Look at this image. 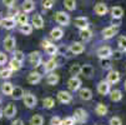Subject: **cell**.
Segmentation results:
<instances>
[{
  "instance_id": "obj_1",
  "label": "cell",
  "mask_w": 126,
  "mask_h": 125,
  "mask_svg": "<svg viewBox=\"0 0 126 125\" xmlns=\"http://www.w3.org/2000/svg\"><path fill=\"white\" fill-rule=\"evenodd\" d=\"M55 21L59 25L66 26L70 23V15L67 13H65V11H56L55 13Z\"/></svg>"
},
{
  "instance_id": "obj_2",
  "label": "cell",
  "mask_w": 126,
  "mask_h": 125,
  "mask_svg": "<svg viewBox=\"0 0 126 125\" xmlns=\"http://www.w3.org/2000/svg\"><path fill=\"white\" fill-rule=\"evenodd\" d=\"M117 33H119V26H115V25L107 26V28H105V29L101 31L104 39H111V38L115 36Z\"/></svg>"
},
{
  "instance_id": "obj_3",
  "label": "cell",
  "mask_w": 126,
  "mask_h": 125,
  "mask_svg": "<svg viewBox=\"0 0 126 125\" xmlns=\"http://www.w3.org/2000/svg\"><path fill=\"white\" fill-rule=\"evenodd\" d=\"M29 61H30L31 66H34V68L40 66V65H41V63H43L41 54H40L39 51H32L31 54L29 55Z\"/></svg>"
},
{
  "instance_id": "obj_4",
  "label": "cell",
  "mask_w": 126,
  "mask_h": 125,
  "mask_svg": "<svg viewBox=\"0 0 126 125\" xmlns=\"http://www.w3.org/2000/svg\"><path fill=\"white\" fill-rule=\"evenodd\" d=\"M96 54H97V56H99L100 59H110L111 55H112V49H111L110 46L105 45V46H101V48L97 49Z\"/></svg>"
},
{
  "instance_id": "obj_5",
  "label": "cell",
  "mask_w": 126,
  "mask_h": 125,
  "mask_svg": "<svg viewBox=\"0 0 126 125\" xmlns=\"http://www.w3.org/2000/svg\"><path fill=\"white\" fill-rule=\"evenodd\" d=\"M67 88L70 89L71 91H78V90H80V88H81V80H80L78 76H71V78L67 80Z\"/></svg>"
},
{
  "instance_id": "obj_6",
  "label": "cell",
  "mask_w": 126,
  "mask_h": 125,
  "mask_svg": "<svg viewBox=\"0 0 126 125\" xmlns=\"http://www.w3.org/2000/svg\"><path fill=\"white\" fill-rule=\"evenodd\" d=\"M15 46H16V40L14 36H11V35H8V36L4 39V49L9 53L14 51L15 50Z\"/></svg>"
},
{
  "instance_id": "obj_7",
  "label": "cell",
  "mask_w": 126,
  "mask_h": 125,
  "mask_svg": "<svg viewBox=\"0 0 126 125\" xmlns=\"http://www.w3.org/2000/svg\"><path fill=\"white\" fill-rule=\"evenodd\" d=\"M15 18H10V16H6V18H3L1 21H0V26H3L4 29L6 30H11L15 28Z\"/></svg>"
},
{
  "instance_id": "obj_8",
  "label": "cell",
  "mask_w": 126,
  "mask_h": 125,
  "mask_svg": "<svg viewBox=\"0 0 126 125\" xmlns=\"http://www.w3.org/2000/svg\"><path fill=\"white\" fill-rule=\"evenodd\" d=\"M23 100H24V104H25V106H26V108H29V109L34 108V106L36 105V103H38V99H36V96H35V95H32L31 93H29V94H25V95H24V98H23Z\"/></svg>"
},
{
  "instance_id": "obj_9",
  "label": "cell",
  "mask_w": 126,
  "mask_h": 125,
  "mask_svg": "<svg viewBox=\"0 0 126 125\" xmlns=\"http://www.w3.org/2000/svg\"><path fill=\"white\" fill-rule=\"evenodd\" d=\"M73 118L75 119V123L82 124V123H85V121L87 120V113H86L84 109H76V110L74 111V116H73Z\"/></svg>"
},
{
  "instance_id": "obj_10",
  "label": "cell",
  "mask_w": 126,
  "mask_h": 125,
  "mask_svg": "<svg viewBox=\"0 0 126 125\" xmlns=\"http://www.w3.org/2000/svg\"><path fill=\"white\" fill-rule=\"evenodd\" d=\"M58 100L61 103V104H69L73 100V95H71L69 91H65V90H61L58 93Z\"/></svg>"
},
{
  "instance_id": "obj_11",
  "label": "cell",
  "mask_w": 126,
  "mask_h": 125,
  "mask_svg": "<svg viewBox=\"0 0 126 125\" xmlns=\"http://www.w3.org/2000/svg\"><path fill=\"white\" fill-rule=\"evenodd\" d=\"M106 81L109 83L110 85L111 84H117L120 81V73H119V71H116V70H110L109 74H107Z\"/></svg>"
},
{
  "instance_id": "obj_12",
  "label": "cell",
  "mask_w": 126,
  "mask_h": 125,
  "mask_svg": "<svg viewBox=\"0 0 126 125\" xmlns=\"http://www.w3.org/2000/svg\"><path fill=\"white\" fill-rule=\"evenodd\" d=\"M110 84L107 83V81H105V80H101L99 84H97V91H99V94H101V95H107L110 93Z\"/></svg>"
},
{
  "instance_id": "obj_13",
  "label": "cell",
  "mask_w": 126,
  "mask_h": 125,
  "mask_svg": "<svg viewBox=\"0 0 126 125\" xmlns=\"http://www.w3.org/2000/svg\"><path fill=\"white\" fill-rule=\"evenodd\" d=\"M69 50H70V53H73L74 55H79V54H81V53H84L85 45L82 43H73L70 45Z\"/></svg>"
},
{
  "instance_id": "obj_14",
  "label": "cell",
  "mask_w": 126,
  "mask_h": 125,
  "mask_svg": "<svg viewBox=\"0 0 126 125\" xmlns=\"http://www.w3.org/2000/svg\"><path fill=\"white\" fill-rule=\"evenodd\" d=\"M31 25L35 29H43L44 28V19H43V16L39 15V14H35L32 16V19H31Z\"/></svg>"
},
{
  "instance_id": "obj_15",
  "label": "cell",
  "mask_w": 126,
  "mask_h": 125,
  "mask_svg": "<svg viewBox=\"0 0 126 125\" xmlns=\"http://www.w3.org/2000/svg\"><path fill=\"white\" fill-rule=\"evenodd\" d=\"M16 114V106L11 103H9L6 106H5V109H4V115L8 118V119H11L14 118Z\"/></svg>"
},
{
  "instance_id": "obj_16",
  "label": "cell",
  "mask_w": 126,
  "mask_h": 125,
  "mask_svg": "<svg viewBox=\"0 0 126 125\" xmlns=\"http://www.w3.org/2000/svg\"><path fill=\"white\" fill-rule=\"evenodd\" d=\"M26 80H28L29 84L35 85V84L40 83V80H41V74L38 73V71H32V73H30V74L28 75V79H26Z\"/></svg>"
},
{
  "instance_id": "obj_17",
  "label": "cell",
  "mask_w": 126,
  "mask_h": 125,
  "mask_svg": "<svg viewBox=\"0 0 126 125\" xmlns=\"http://www.w3.org/2000/svg\"><path fill=\"white\" fill-rule=\"evenodd\" d=\"M74 23H75V25H76L80 30L87 29V28H89V20L86 19L85 16H79V18H76Z\"/></svg>"
},
{
  "instance_id": "obj_18",
  "label": "cell",
  "mask_w": 126,
  "mask_h": 125,
  "mask_svg": "<svg viewBox=\"0 0 126 125\" xmlns=\"http://www.w3.org/2000/svg\"><path fill=\"white\" fill-rule=\"evenodd\" d=\"M79 95H80V99H82V100H85V101L93 99V91L90 90L89 88H82V89H80Z\"/></svg>"
},
{
  "instance_id": "obj_19",
  "label": "cell",
  "mask_w": 126,
  "mask_h": 125,
  "mask_svg": "<svg viewBox=\"0 0 126 125\" xmlns=\"http://www.w3.org/2000/svg\"><path fill=\"white\" fill-rule=\"evenodd\" d=\"M58 68V63L55 59H50L45 63L44 65V71H46V73H51V71H54Z\"/></svg>"
},
{
  "instance_id": "obj_20",
  "label": "cell",
  "mask_w": 126,
  "mask_h": 125,
  "mask_svg": "<svg viewBox=\"0 0 126 125\" xmlns=\"http://www.w3.org/2000/svg\"><path fill=\"white\" fill-rule=\"evenodd\" d=\"M24 95H25V93H24L23 89L20 86H15L13 89V93H11L10 96H13V99H15V100H20V99L24 98Z\"/></svg>"
},
{
  "instance_id": "obj_21",
  "label": "cell",
  "mask_w": 126,
  "mask_h": 125,
  "mask_svg": "<svg viewBox=\"0 0 126 125\" xmlns=\"http://www.w3.org/2000/svg\"><path fill=\"white\" fill-rule=\"evenodd\" d=\"M63 35H64V31H63V29H60V28H54V29L50 31V36H51V39H54V40H60V39L63 38Z\"/></svg>"
},
{
  "instance_id": "obj_22",
  "label": "cell",
  "mask_w": 126,
  "mask_h": 125,
  "mask_svg": "<svg viewBox=\"0 0 126 125\" xmlns=\"http://www.w3.org/2000/svg\"><path fill=\"white\" fill-rule=\"evenodd\" d=\"M109 94H110V99H111V101L117 103V101H120V100L122 99V91L119 90V89H115V90H110Z\"/></svg>"
},
{
  "instance_id": "obj_23",
  "label": "cell",
  "mask_w": 126,
  "mask_h": 125,
  "mask_svg": "<svg viewBox=\"0 0 126 125\" xmlns=\"http://www.w3.org/2000/svg\"><path fill=\"white\" fill-rule=\"evenodd\" d=\"M95 13L97 14V15H100V16H102V15H105L107 11H109V9H107V6L104 4V3H97L96 5H95Z\"/></svg>"
},
{
  "instance_id": "obj_24",
  "label": "cell",
  "mask_w": 126,
  "mask_h": 125,
  "mask_svg": "<svg viewBox=\"0 0 126 125\" xmlns=\"http://www.w3.org/2000/svg\"><path fill=\"white\" fill-rule=\"evenodd\" d=\"M111 15H112V19H121L124 15V9L121 6H114L111 9Z\"/></svg>"
},
{
  "instance_id": "obj_25",
  "label": "cell",
  "mask_w": 126,
  "mask_h": 125,
  "mask_svg": "<svg viewBox=\"0 0 126 125\" xmlns=\"http://www.w3.org/2000/svg\"><path fill=\"white\" fill-rule=\"evenodd\" d=\"M15 21H16V24H19L20 26L28 24L29 18H28L26 13H19V14H17V18H16V20H15Z\"/></svg>"
},
{
  "instance_id": "obj_26",
  "label": "cell",
  "mask_w": 126,
  "mask_h": 125,
  "mask_svg": "<svg viewBox=\"0 0 126 125\" xmlns=\"http://www.w3.org/2000/svg\"><path fill=\"white\" fill-rule=\"evenodd\" d=\"M34 9H35V3L32 1V0H25V1L23 3L24 13H31Z\"/></svg>"
},
{
  "instance_id": "obj_27",
  "label": "cell",
  "mask_w": 126,
  "mask_h": 125,
  "mask_svg": "<svg viewBox=\"0 0 126 125\" xmlns=\"http://www.w3.org/2000/svg\"><path fill=\"white\" fill-rule=\"evenodd\" d=\"M13 89H14V85L11 84V83H4L3 85H1V93L4 94V95H11V93H13Z\"/></svg>"
},
{
  "instance_id": "obj_28",
  "label": "cell",
  "mask_w": 126,
  "mask_h": 125,
  "mask_svg": "<svg viewBox=\"0 0 126 125\" xmlns=\"http://www.w3.org/2000/svg\"><path fill=\"white\" fill-rule=\"evenodd\" d=\"M91 36H93V31L90 30L89 28H87V29H82V30H80V38H81V40L87 41V40L91 39Z\"/></svg>"
},
{
  "instance_id": "obj_29",
  "label": "cell",
  "mask_w": 126,
  "mask_h": 125,
  "mask_svg": "<svg viewBox=\"0 0 126 125\" xmlns=\"http://www.w3.org/2000/svg\"><path fill=\"white\" fill-rule=\"evenodd\" d=\"M21 65H23V63L17 61V60H15L14 58H13V59L9 61V69H10L11 71H17V70H20Z\"/></svg>"
},
{
  "instance_id": "obj_30",
  "label": "cell",
  "mask_w": 126,
  "mask_h": 125,
  "mask_svg": "<svg viewBox=\"0 0 126 125\" xmlns=\"http://www.w3.org/2000/svg\"><path fill=\"white\" fill-rule=\"evenodd\" d=\"M93 73H94V69H93L91 65L86 64V65H82L81 66V74H84L85 76H91Z\"/></svg>"
},
{
  "instance_id": "obj_31",
  "label": "cell",
  "mask_w": 126,
  "mask_h": 125,
  "mask_svg": "<svg viewBox=\"0 0 126 125\" xmlns=\"http://www.w3.org/2000/svg\"><path fill=\"white\" fill-rule=\"evenodd\" d=\"M46 83H47L49 85H56V84L59 83V75L54 74V73L49 74L47 78H46Z\"/></svg>"
},
{
  "instance_id": "obj_32",
  "label": "cell",
  "mask_w": 126,
  "mask_h": 125,
  "mask_svg": "<svg viewBox=\"0 0 126 125\" xmlns=\"http://www.w3.org/2000/svg\"><path fill=\"white\" fill-rule=\"evenodd\" d=\"M95 111H96V114H97V115L104 116V115H106V113H107V106H106L105 104H101V103H100V104H97Z\"/></svg>"
},
{
  "instance_id": "obj_33",
  "label": "cell",
  "mask_w": 126,
  "mask_h": 125,
  "mask_svg": "<svg viewBox=\"0 0 126 125\" xmlns=\"http://www.w3.org/2000/svg\"><path fill=\"white\" fill-rule=\"evenodd\" d=\"M44 124V118L41 115H34L30 119V125H43Z\"/></svg>"
},
{
  "instance_id": "obj_34",
  "label": "cell",
  "mask_w": 126,
  "mask_h": 125,
  "mask_svg": "<svg viewBox=\"0 0 126 125\" xmlns=\"http://www.w3.org/2000/svg\"><path fill=\"white\" fill-rule=\"evenodd\" d=\"M69 71H70V74L73 75V76H76V75L81 74V65H79V64L71 65L70 69H69Z\"/></svg>"
},
{
  "instance_id": "obj_35",
  "label": "cell",
  "mask_w": 126,
  "mask_h": 125,
  "mask_svg": "<svg viewBox=\"0 0 126 125\" xmlns=\"http://www.w3.org/2000/svg\"><path fill=\"white\" fill-rule=\"evenodd\" d=\"M32 29H34V28H32V25L28 23V24H25V25H21V26H20V33H21V34H24V35H30V34L32 33Z\"/></svg>"
},
{
  "instance_id": "obj_36",
  "label": "cell",
  "mask_w": 126,
  "mask_h": 125,
  "mask_svg": "<svg viewBox=\"0 0 126 125\" xmlns=\"http://www.w3.org/2000/svg\"><path fill=\"white\" fill-rule=\"evenodd\" d=\"M64 5L67 10L73 11L76 9V0H64Z\"/></svg>"
},
{
  "instance_id": "obj_37",
  "label": "cell",
  "mask_w": 126,
  "mask_h": 125,
  "mask_svg": "<svg viewBox=\"0 0 126 125\" xmlns=\"http://www.w3.org/2000/svg\"><path fill=\"white\" fill-rule=\"evenodd\" d=\"M11 74H13V71L9 68H6V69L4 68L0 70V78L1 79H9V78H11Z\"/></svg>"
},
{
  "instance_id": "obj_38",
  "label": "cell",
  "mask_w": 126,
  "mask_h": 125,
  "mask_svg": "<svg viewBox=\"0 0 126 125\" xmlns=\"http://www.w3.org/2000/svg\"><path fill=\"white\" fill-rule=\"evenodd\" d=\"M43 104H44L45 109H51V108H54V105H55V101H54L52 98H45L43 100Z\"/></svg>"
},
{
  "instance_id": "obj_39",
  "label": "cell",
  "mask_w": 126,
  "mask_h": 125,
  "mask_svg": "<svg viewBox=\"0 0 126 125\" xmlns=\"http://www.w3.org/2000/svg\"><path fill=\"white\" fill-rule=\"evenodd\" d=\"M45 51H46V54H47V55L54 56V55H56V54H58V48L54 45V44H50V45L45 49Z\"/></svg>"
},
{
  "instance_id": "obj_40",
  "label": "cell",
  "mask_w": 126,
  "mask_h": 125,
  "mask_svg": "<svg viewBox=\"0 0 126 125\" xmlns=\"http://www.w3.org/2000/svg\"><path fill=\"white\" fill-rule=\"evenodd\" d=\"M117 45L122 51H126V36H120L117 40Z\"/></svg>"
},
{
  "instance_id": "obj_41",
  "label": "cell",
  "mask_w": 126,
  "mask_h": 125,
  "mask_svg": "<svg viewBox=\"0 0 126 125\" xmlns=\"http://www.w3.org/2000/svg\"><path fill=\"white\" fill-rule=\"evenodd\" d=\"M24 58H25V56H24V53H23V51L16 50V51L14 53V59H15V60L23 63V61H24Z\"/></svg>"
},
{
  "instance_id": "obj_42",
  "label": "cell",
  "mask_w": 126,
  "mask_h": 125,
  "mask_svg": "<svg viewBox=\"0 0 126 125\" xmlns=\"http://www.w3.org/2000/svg\"><path fill=\"white\" fill-rule=\"evenodd\" d=\"M100 64H101V68H104V69H110L111 68V60L110 59H100Z\"/></svg>"
},
{
  "instance_id": "obj_43",
  "label": "cell",
  "mask_w": 126,
  "mask_h": 125,
  "mask_svg": "<svg viewBox=\"0 0 126 125\" xmlns=\"http://www.w3.org/2000/svg\"><path fill=\"white\" fill-rule=\"evenodd\" d=\"M54 6V0H43V8L45 10H50Z\"/></svg>"
},
{
  "instance_id": "obj_44",
  "label": "cell",
  "mask_w": 126,
  "mask_h": 125,
  "mask_svg": "<svg viewBox=\"0 0 126 125\" xmlns=\"http://www.w3.org/2000/svg\"><path fill=\"white\" fill-rule=\"evenodd\" d=\"M61 125H75V119L73 116L65 118L64 120H61Z\"/></svg>"
},
{
  "instance_id": "obj_45",
  "label": "cell",
  "mask_w": 126,
  "mask_h": 125,
  "mask_svg": "<svg viewBox=\"0 0 126 125\" xmlns=\"http://www.w3.org/2000/svg\"><path fill=\"white\" fill-rule=\"evenodd\" d=\"M109 124H110V125H122V121H121V119H120V118L114 116V118H111V119H110Z\"/></svg>"
},
{
  "instance_id": "obj_46",
  "label": "cell",
  "mask_w": 126,
  "mask_h": 125,
  "mask_svg": "<svg viewBox=\"0 0 126 125\" xmlns=\"http://www.w3.org/2000/svg\"><path fill=\"white\" fill-rule=\"evenodd\" d=\"M50 125H61V119L59 116H54L50 120Z\"/></svg>"
},
{
  "instance_id": "obj_47",
  "label": "cell",
  "mask_w": 126,
  "mask_h": 125,
  "mask_svg": "<svg viewBox=\"0 0 126 125\" xmlns=\"http://www.w3.org/2000/svg\"><path fill=\"white\" fill-rule=\"evenodd\" d=\"M8 61V56L5 55V53L0 51V65H4Z\"/></svg>"
},
{
  "instance_id": "obj_48",
  "label": "cell",
  "mask_w": 126,
  "mask_h": 125,
  "mask_svg": "<svg viewBox=\"0 0 126 125\" xmlns=\"http://www.w3.org/2000/svg\"><path fill=\"white\" fill-rule=\"evenodd\" d=\"M111 56H114L116 60H120L121 58H122V51L121 50H116V51H112V55Z\"/></svg>"
},
{
  "instance_id": "obj_49",
  "label": "cell",
  "mask_w": 126,
  "mask_h": 125,
  "mask_svg": "<svg viewBox=\"0 0 126 125\" xmlns=\"http://www.w3.org/2000/svg\"><path fill=\"white\" fill-rule=\"evenodd\" d=\"M3 3H4V5H6L8 8H11V6H14L15 0H3Z\"/></svg>"
},
{
  "instance_id": "obj_50",
  "label": "cell",
  "mask_w": 126,
  "mask_h": 125,
  "mask_svg": "<svg viewBox=\"0 0 126 125\" xmlns=\"http://www.w3.org/2000/svg\"><path fill=\"white\" fill-rule=\"evenodd\" d=\"M51 43L49 41V40H46V39H44V40H41V48H44V49H46L49 45H50Z\"/></svg>"
},
{
  "instance_id": "obj_51",
  "label": "cell",
  "mask_w": 126,
  "mask_h": 125,
  "mask_svg": "<svg viewBox=\"0 0 126 125\" xmlns=\"http://www.w3.org/2000/svg\"><path fill=\"white\" fill-rule=\"evenodd\" d=\"M11 125H24V121H23L21 119H15V120L11 123Z\"/></svg>"
},
{
  "instance_id": "obj_52",
  "label": "cell",
  "mask_w": 126,
  "mask_h": 125,
  "mask_svg": "<svg viewBox=\"0 0 126 125\" xmlns=\"http://www.w3.org/2000/svg\"><path fill=\"white\" fill-rule=\"evenodd\" d=\"M17 14H19V13H17L16 9H11V10L9 11V16H10V18H14V15H17Z\"/></svg>"
},
{
  "instance_id": "obj_53",
  "label": "cell",
  "mask_w": 126,
  "mask_h": 125,
  "mask_svg": "<svg viewBox=\"0 0 126 125\" xmlns=\"http://www.w3.org/2000/svg\"><path fill=\"white\" fill-rule=\"evenodd\" d=\"M124 88H125V91H126V80H125V83H124Z\"/></svg>"
},
{
  "instance_id": "obj_54",
  "label": "cell",
  "mask_w": 126,
  "mask_h": 125,
  "mask_svg": "<svg viewBox=\"0 0 126 125\" xmlns=\"http://www.w3.org/2000/svg\"><path fill=\"white\" fill-rule=\"evenodd\" d=\"M1 19H3V18H1V14H0V21H1Z\"/></svg>"
},
{
  "instance_id": "obj_55",
  "label": "cell",
  "mask_w": 126,
  "mask_h": 125,
  "mask_svg": "<svg viewBox=\"0 0 126 125\" xmlns=\"http://www.w3.org/2000/svg\"><path fill=\"white\" fill-rule=\"evenodd\" d=\"M0 104H1V96H0Z\"/></svg>"
}]
</instances>
